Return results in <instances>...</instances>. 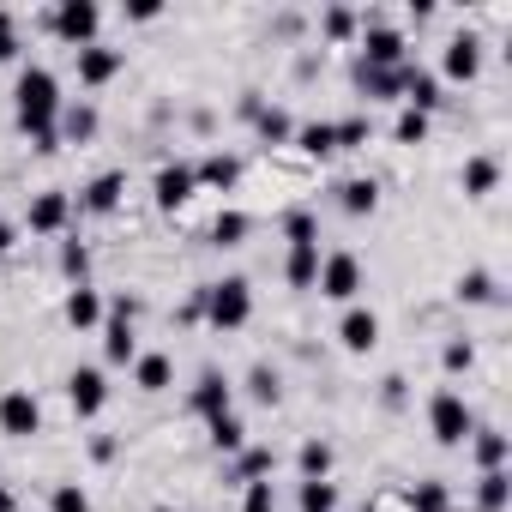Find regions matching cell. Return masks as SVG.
<instances>
[{"mask_svg":"<svg viewBox=\"0 0 512 512\" xmlns=\"http://www.w3.org/2000/svg\"><path fill=\"white\" fill-rule=\"evenodd\" d=\"M470 362H476V350H470L464 338H452V344L440 350V368H446V374H470Z\"/></svg>","mask_w":512,"mask_h":512,"instance_id":"obj_41","label":"cell"},{"mask_svg":"<svg viewBox=\"0 0 512 512\" xmlns=\"http://www.w3.org/2000/svg\"><path fill=\"white\" fill-rule=\"evenodd\" d=\"M121 193H127V175H121V169H109V175H97V181L85 187V199H79V205H85V211H115V205H121Z\"/></svg>","mask_w":512,"mask_h":512,"instance_id":"obj_21","label":"cell"},{"mask_svg":"<svg viewBox=\"0 0 512 512\" xmlns=\"http://www.w3.org/2000/svg\"><path fill=\"white\" fill-rule=\"evenodd\" d=\"M151 512H175V506H151Z\"/></svg>","mask_w":512,"mask_h":512,"instance_id":"obj_50","label":"cell"},{"mask_svg":"<svg viewBox=\"0 0 512 512\" xmlns=\"http://www.w3.org/2000/svg\"><path fill=\"white\" fill-rule=\"evenodd\" d=\"M0 434H7V440L43 434V404H37V392H25V386L0 392Z\"/></svg>","mask_w":512,"mask_h":512,"instance_id":"obj_7","label":"cell"},{"mask_svg":"<svg viewBox=\"0 0 512 512\" xmlns=\"http://www.w3.org/2000/svg\"><path fill=\"white\" fill-rule=\"evenodd\" d=\"M241 512H278V488H272V482H247Z\"/></svg>","mask_w":512,"mask_h":512,"instance_id":"obj_43","label":"cell"},{"mask_svg":"<svg viewBox=\"0 0 512 512\" xmlns=\"http://www.w3.org/2000/svg\"><path fill=\"white\" fill-rule=\"evenodd\" d=\"M428 428H434V440L440 446H464L470 434H476V416H470V404H464V392H434V404H428Z\"/></svg>","mask_w":512,"mask_h":512,"instance_id":"obj_4","label":"cell"},{"mask_svg":"<svg viewBox=\"0 0 512 512\" xmlns=\"http://www.w3.org/2000/svg\"><path fill=\"white\" fill-rule=\"evenodd\" d=\"M67 326H79V332H91V326H103V296L91 290V284H73L67 290Z\"/></svg>","mask_w":512,"mask_h":512,"instance_id":"obj_17","label":"cell"},{"mask_svg":"<svg viewBox=\"0 0 512 512\" xmlns=\"http://www.w3.org/2000/svg\"><path fill=\"white\" fill-rule=\"evenodd\" d=\"M67 404H73V416H97V410L109 404L103 368H73V374H67Z\"/></svg>","mask_w":512,"mask_h":512,"instance_id":"obj_9","label":"cell"},{"mask_svg":"<svg viewBox=\"0 0 512 512\" xmlns=\"http://www.w3.org/2000/svg\"><path fill=\"white\" fill-rule=\"evenodd\" d=\"M193 187H199V181H193V163H163L157 181H151V199H157L163 211H181V205L193 199Z\"/></svg>","mask_w":512,"mask_h":512,"instance_id":"obj_10","label":"cell"},{"mask_svg":"<svg viewBox=\"0 0 512 512\" xmlns=\"http://www.w3.org/2000/svg\"><path fill=\"white\" fill-rule=\"evenodd\" d=\"M253 223H247V211H217V223L205 229V241L211 247H241V235H247Z\"/></svg>","mask_w":512,"mask_h":512,"instance_id":"obj_25","label":"cell"},{"mask_svg":"<svg viewBox=\"0 0 512 512\" xmlns=\"http://www.w3.org/2000/svg\"><path fill=\"white\" fill-rule=\"evenodd\" d=\"M241 458V482H266L272 476V452H235Z\"/></svg>","mask_w":512,"mask_h":512,"instance_id":"obj_44","label":"cell"},{"mask_svg":"<svg viewBox=\"0 0 512 512\" xmlns=\"http://www.w3.org/2000/svg\"><path fill=\"white\" fill-rule=\"evenodd\" d=\"M133 320H139V302H133V296H115V302L103 308V356H109V368H127V362H139Z\"/></svg>","mask_w":512,"mask_h":512,"instance_id":"obj_3","label":"cell"},{"mask_svg":"<svg viewBox=\"0 0 512 512\" xmlns=\"http://www.w3.org/2000/svg\"><path fill=\"white\" fill-rule=\"evenodd\" d=\"M133 380H139V392H163V386L175 380V362L151 350V356H139V362H133Z\"/></svg>","mask_w":512,"mask_h":512,"instance_id":"obj_24","label":"cell"},{"mask_svg":"<svg viewBox=\"0 0 512 512\" xmlns=\"http://www.w3.org/2000/svg\"><path fill=\"white\" fill-rule=\"evenodd\" d=\"M247 398H253V404H278V398H284L278 368H253V374H247Z\"/></svg>","mask_w":512,"mask_h":512,"instance_id":"obj_33","label":"cell"},{"mask_svg":"<svg viewBox=\"0 0 512 512\" xmlns=\"http://www.w3.org/2000/svg\"><path fill=\"white\" fill-rule=\"evenodd\" d=\"M235 175H241V163H235V157H223V151H217V157H205V163L193 169V181H199V187H235Z\"/></svg>","mask_w":512,"mask_h":512,"instance_id":"obj_28","label":"cell"},{"mask_svg":"<svg viewBox=\"0 0 512 512\" xmlns=\"http://www.w3.org/2000/svg\"><path fill=\"white\" fill-rule=\"evenodd\" d=\"M410 67V61H404ZM404 67L398 73H386V67H356V91L374 103V97H404Z\"/></svg>","mask_w":512,"mask_h":512,"instance_id":"obj_19","label":"cell"},{"mask_svg":"<svg viewBox=\"0 0 512 512\" xmlns=\"http://www.w3.org/2000/svg\"><path fill=\"white\" fill-rule=\"evenodd\" d=\"M205 428H211V446H217V452H247V428H241L235 410L217 416V422H205Z\"/></svg>","mask_w":512,"mask_h":512,"instance_id":"obj_30","label":"cell"},{"mask_svg":"<svg viewBox=\"0 0 512 512\" xmlns=\"http://www.w3.org/2000/svg\"><path fill=\"white\" fill-rule=\"evenodd\" d=\"M338 338H344V350H350V356H368V350L380 344V314L350 302V308H344V320H338Z\"/></svg>","mask_w":512,"mask_h":512,"instance_id":"obj_11","label":"cell"},{"mask_svg":"<svg viewBox=\"0 0 512 512\" xmlns=\"http://www.w3.org/2000/svg\"><path fill=\"white\" fill-rule=\"evenodd\" d=\"M332 133H338V151H356V145H368V121H362V115H350V121H332Z\"/></svg>","mask_w":512,"mask_h":512,"instance_id":"obj_40","label":"cell"},{"mask_svg":"<svg viewBox=\"0 0 512 512\" xmlns=\"http://www.w3.org/2000/svg\"><path fill=\"white\" fill-rule=\"evenodd\" d=\"M470 452H476V464H482V470H506V434L476 428V434H470Z\"/></svg>","mask_w":512,"mask_h":512,"instance_id":"obj_26","label":"cell"},{"mask_svg":"<svg viewBox=\"0 0 512 512\" xmlns=\"http://www.w3.org/2000/svg\"><path fill=\"white\" fill-rule=\"evenodd\" d=\"M314 290H320L326 302H344V308H350V302H356V290H362V260H356V253H326Z\"/></svg>","mask_w":512,"mask_h":512,"instance_id":"obj_6","label":"cell"},{"mask_svg":"<svg viewBox=\"0 0 512 512\" xmlns=\"http://www.w3.org/2000/svg\"><path fill=\"white\" fill-rule=\"evenodd\" d=\"M506 482H512L506 470H482V476H476V506H482V512H500V506H506Z\"/></svg>","mask_w":512,"mask_h":512,"instance_id":"obj_31","label":"cell"},{"mask_svg":"<svg viewBox=\"0 0 512 512\" xmlns=\"http://www.w3.org/2000/svg\"><path fill=\"white\" fill-rule=\"evenodd\" d=\"M356 25H362V19H356V13H350V7H332V13H326V19H320V31H326V37H332V43H344V37H356Z\"/></svg>","mask_w":512,"mask_h":512,"instance_id":"obj_39","label":"cell"},{"mask_svg":"<svg viewBox=\"0 0 512 512\" xmlns=\"http://www.w3.org/2000/svg\"><path fill=\"white\" fill-rule=\"evenodd\" d=\"M127 19H139V25H145V19H157V0H133V7H127Z\"/></svg>","mask_w":512,"mask_h":512,"instance_id":"obj_47","label":"cell"},{"mask_svg":"<svg viewBox=\"0 0 512 512\" xmlns=\"http://www.w3.org/2000/svg\"><path fill=\"white\" fill-rule=\"evenodd\" d=\"M13 109H19V127L37 139V151H61V79L49 67H25L19 85H13Z\"/></svg>","mask_w":512,"mask_h":512,"instance_id":"obj_1","label":"cell"},{"mask_svg":"<svg viewBox=\"0 0 512 512\" xmlns=\"http://www.w3.org/2000/svg\"><path fill=\"white\" fill-rule=\"evenodd\" d=\"M55 133H61V139H73V145L97 139V109H91V103H61V121H55Z\"/></svg>","mask_w":512,"mask_h":512,"instance_id":"obj_20","label":"cell"},{"mask_svg":"<svg viewBox=\"0 0 512 512\" xmlns=\"http://www.w3.org/2000/svg\"><path fill=\"white\" fill-rule=\"evenodd\" d=\"M440 67H446V79H476V73H482V43H476L470 31H458V37L446 43Z\"/></svg>","mask_w":512,"mask_h":512,"instance_id":"obj_14","label":"cell"},{"mask_svg":"<svg viewBox=\"0 0 512 512\" xmlns=\"http://www.w3.org/2000/svg\"><path fill=\"white\" fill-rule=\"evenodd\" d=\"M302 512H338V488L332 482H302Z\"/></svg>","mask_w":512,"mask_h":512,"instance_id":"obj_35","label":"cell"},{"mask_svg":"<svg viewBox=\"0 0 512 512\" xmlns=\"http://www.w3.org/2000/svg\"><path fill=\"white\" fill-rule=\"evenodd\" d=\"M338 205H344L350 217H374V205H380V187H374L368 175H356V181H344V187H338Z\"/></svg>","mask_w":512,"mask_h":512,"instance_id":"obj_22","label":"cell"},{"mask_svg":"<svg viewBox=\"0 0 512 512\" xmlns=\"http://www.w3.org/2000/svg\"><path fill=\"white\" fill-rule=\"evenodd\" d=\"M0 512H19V500H13V488H0Z\"/></svg>","mask_w":512,"mask_h":512,"instance_id":"obj_48","label":"cell"},{"mask_svg":"<svg viewBox=\"0 0 512 512\" xmlns=\"http://www.w3.org/2000/svg\"><path fill=\"white\" fill-rule=\"evenodd\" d=\"M13 247V223H0V253H7Z\"/></svg>","mask_w":512,"mask_h":512,"instance_id":"obj_49","label":"cell"},{"mask_svg":"<svg viewBox=\"0 0 512 512\" xmlns=\"http://www.w3.org/2000/svg\"><path fill=\"white\" fill-rule=\"evenodd\" d=\"M121 67H127V55H121V49H103V43L79 49V85H91V91H97V85H109Z\"/></svg>","mask_w":512,"mask_h":512,"instance_id":"obj_13","label":"cell"},{"mask_svg":"<svg viewBox=\"0 0 512 512\" xmlns=\"http://www.w3.org/2000/svg\"><path fill=\"white\" fill-rule=\"evenodd\" d=\"M410 512H452V488L446 482H416L410 488Z\"/></svg>","mask_w":512,"mask_h":512,"instance_id":"obj_32","label":"cell"},{"mask_svg":"<svg viewBox=\"0 0 512 512\" xmlns=\"http://www.w3.org/2000/svg\"><path fill=\"white\" fill-rule=\"evenodd\" d=\"M253 121H260V139H272V145L296 139V121H290L284 109H253Z\"/></svg>","mask_w":512,"mask_h":512,"instance_id":"obj_34","label":"cell"},{"mask_svg":"<svg viewBox=\"0 0 512 512\" xmlns=\"http://www.w3.org/2000/svg\"><path fill=\"white\" fill-rule=\"evenodd\" d=\"M362 67L398 73V67H404V31H392V25H362Z\"/></svg>","mask_w":512,"mask_h":512,"instance_id":"obj_8","label":"cell"},{"mask_svg":"<svg viewBox=\"0 0 512 512\" xmlns=\"http://www.w3.org/2000/svg\"><path fill=\"white\" fill-rule=\"evenodd\" d=\"M296 151H302V157H332V151H338L332 121H308V127H296Z\"/></svg>","mask_w":512,"mask_h":512,"instance_id":"obj_23","label":"cell"},{"mask_svg":"<svg viewBox=\"0 0 512 512\" xmlns=\"http://www.w3.org/2000/svg\"><path fill=\"white\" fill-rule=\"evenodd\" d=\"M49 512H91V494H85L79 482H61V488L49 494Z\"/></svg>","mask_w":512,"mask_h":512,"instance_id":"obj_38","label":"cell"},{"mask_svg":"<svg viewBox=\"0 0 512 512\" xmlns=\"http://www.w3.org/2000/svg\"><path fill=\"white\" fill-rule=\"evenodd\" d=\"M13 55H19V19L0 13V61H13Z\"/></svg>","mask_w":512,"mask_h":512,"instance_id":"obj_46","label":"cell"},{"mask_svg":"<svg viewBox=\"0 0 512 512\" xmlns=\"http://www.w3.org/2000/svg\"><path fill=\"white\" fill-rule=\"evenodd\" d=\"M392 139H398V145H422V139H428V115H416V109H404V115L392 121Z\"/></svg>","mask_w":512,"mask_h":512,"instance_id":"obj_36","label":"cell"},{"mask_svg":"<svg viewBox=\"0 0 512 512\" xmlns=\"http://www.w3.org/2000/svg\"><path fill=\"white\" fill-rule=\"evenodd\" d=\"M49 31L79 55V49H91L97 43V31H103V13L91 7V0H61V7L49 13Z\"/></svg>","mask_w":512,"mask_h":512,"instance_id":"obj_5","label":"cell"},{"mask_svg":"<svg viewBox=\"0 0 512 512\" xmlns=\"http://www.w3.org/2000/svg\"><path fill=\"white\" fill-rule=\"evenodd\" d=\"M284 229H290V241H320V223H314L308 211H290V217H284Z\"/></svg>","mask_w":512,"mask_h":512,"instance_id":"obj_45","label":"cell"},{"mask_svg":"<svg viewBox=\"0 0 512 512\" xmlns=\"http://www.w3.org/2000/svg\"><path fill=\"white\" fill-rule=\"evenodd\" d=\"M284 278H290L296 290H314V278H320V241H290V266H284Z\"/></svg>","mask_w":512,"mask_h":512,"instance_id":"obj_18","label":"cell"},{"mask_svg":"<svg viewBox=\"0 0 512 512\" xmlns=\"http://www.w3.org/2000/svg\"><path fill=\"white\" fill-rule=\"evenodd\" d=\"M199 320H205L211 332H241V326L253 320V290H247V278L205 284V290H199Z\"/></svg>","mask_w":512,"mask_h":512,"instance_id":"obj_2","label":"cell"},{"mask_svg":"<svg viewBox=\"0 0 512 512\" xmlns=\"http://www.w3.org/2000/svg\"><path fill=\"white\" fill-rule=\"evenodd\" d=\"M296 464H302V482H326V476H332V446H326V440H302Z\"/></svg>","mask_w":512,"mask_h":512,"instance_id":"obj_27","label":"cell"},{"mask_svg":"<svg viewBox=\"0 0 512 512\" xmlns=\"http://www.w3.org/2000/svg\"><path fill=\"white\" fill-rule=\"evenodd\" d=\"M61 272H67L73 284H85V272H91V253H85L79 241H67V247H61Z\"/></svg>","mask_w":512,"mask_h":512,"instance_id":"obj_42","label":"cell"},{"mask_svg":"<svg viewBox=\"0 0 512 512\" xmlns=\"http://www.w3.org/2000/svg\"><path fill=\"white\" fill-rule=\"evenodd\" d=\"M67 223H73V199H67L61 187H49V193L31 199V229H37V235H61Z\"/></svg>","mask_w":512,"mask_h":512,"instance_id":"obj_12","label":"cell"},{"mask_svg":"<svg viewBox=\"0 0 512 512\" xmlns=\"http://www.w3.org/2000/svg\"><path fill=\"white\" fill-rule=\"evenodd\" d=\"M458 302H470V308H476V302H494V278H488V272H464V278H458Z\"/></svg>","mask_w":512,"mask_h":512,"instance_id":"obj_37","label":"cell"},{"mask_svg":"<svg viewBox=\"0 0 512 512\" xmlns=\"http://www.w3.org/2000/svg\"><path fill=\"white\" fill-rule=\"evenodd\" d=\"M494 181H500V163H494V157H470V163H464V193H470V199L494 193Z\"/></svg>","mask_w":512,"mask_h":512,"instance_id":"obj_29","label":"cell"},{"mask_svg":"<svg viewBox=\"0 0 512 512\" xmlns=\"http://www.w3.org/2000/svg\"><path fill=\"white\" fill-rule=\"evenodd\" d=\"M440 103H446V97H440V79L422 73V67H404V109L428 115V109H440Z\"/></svg>","mask_w":512,"mask_h":512,"instance_id":"obj_16","label":"cell"},{"mask_svg":"<svg viewBox=\"0 0 512 512\" xmlns=\"http://www.w3.org/2000/svg\"><path fill=\"white\" fill-rule=\"evenodd\" d=\"M229 398H235V392H229V380H223V374H199V386H193V398H187V404H193V416L217 422V416H229Z\"/></svg>","mask_w":512,"mask_h":512,"instance_id":"obj_15","label":"cell"}]
</instances>
